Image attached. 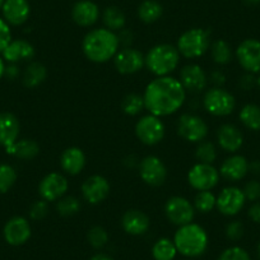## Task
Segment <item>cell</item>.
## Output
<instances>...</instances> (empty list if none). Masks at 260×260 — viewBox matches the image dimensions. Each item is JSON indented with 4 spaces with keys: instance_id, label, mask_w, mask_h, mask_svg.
<instances>
[{
    "instance_id": "1",
    "label": "cell",
    "mask_w": 260,
    "mask_h": 260,
    "mask_svg": "<svg viewBox=\"0 0 260 260\" xmlns=\"http://www.w3.org/2000/svg\"><path fill=\"white\" fill-rule=\"evenodd\" d=\"M144 107L154 116H167L176 112L185 101V88L179 79L158 77L147 86L143 94Z\"/></svg>"
},
{
    "instance_id": "2",
    "label": "cell",
    "mask_w": 260,
    "mask_h": 260,
    "mask_svg": "<svg viewBox=\"0 0 260 260\" xmlns=\"http://www.w3.org/2000/svg\"><path fill=\"white\" fill-rule=\"evenodd\" d=\"M119 45L117 35L107 28H97L86 35L82 49L91 61L106 62L117 54Z\"/></svg>"
},
{
    "instance_id": "3",
    "label": "cell",
    "mask_w": 260,
    "mask_h": 260,
    "mask_svg": "<svg viewBox=\"0 0 260 260\" xmlns=\"http://www.w3.org/2000/svg\"><path fill=\"white\" fill-rule=\"evenodd\" d=\"M177 252L187 257L201 256L208 247V235L197 223H187L176 231L174 237Z\"/></svg>"
},
{
    "instance_id": "4",
    "label": "cell",
    "mask_w": 260,
    "mask_h": 260,
    "mask_svg": "<svg viewBox=\"0 0 260 260\" xmlns=\"http://www.w3.org/2000/svg\"><path fill=\"white\" fill-rule=\"evenodd\" d=\"M180 52L169 44H161L152 47L146 56L147 68L158 77H166L177 68Z\"/></svg>"
},
{
    "instance_id": "5",
    "label": "cell",
    "mask_w": 260,
    "mask_h": 260,
    "mask_svg": "<svg viewBox=\"0 0 260 260\" xmlns=\"http://www.w3.org/2000/svg\"><path fill=\"white\" fill-rule=\"evenodd\" d=\"M211 45L209 32L202 28H191L184 32L177 41L180 54L187 59H195L206 54Z\"/></svg>"
},
{
    "instance_id": "6",
    "label": "cell",
    "mask_w": 260,
    "mask_h": 260,
    "mask_svg": "<svg viewBox=\"0 0 260 260\" xmlns=\"http://www.w3.org/2000/svg\"><path fill=\"white\" fill-rule=\"evenodd\" d=\"M203 105L207 111L214 116H227L232 114L236 102L235 97L230 92L216 87L207 91V93L204 94Z\"/></svg>"
},
{
    "instance_id": "7",
    "label": "cell",
    "mask_w": 260,
    "mask_h": 260,
    "mask_svg": "<svg viewBox=\"0 0 260 260\" xmlns=\"http://www.w3.org/2000/svg\"><path fill=\"white\" fill-rule=\"evenodd\" d=\"M189 184L198 191L212 190L219 181V171L208 164H197L187 174Z\"/></svg>"
},
{
    "instance_id": "8",
    "label": "cell",
    "mask_w": 260,
    "mask_h": 260,
    "mask_svg": "<svg viewBox=\"0 0 260 260\" xmlns=\"http://www.w3.org/2000/svg\"><path fill=\"white\" fill-rule=\"evenodd\" d=\"M136 134L142 143L154 146L164 139L165 125L158 116L147 115L137 122Z\"/></svg>"
},
{
    "instance_id": "9",
    "label": "cell",
    "mask_w": 260,
    "mask_h": 260,
    "mask_svg": "<svg viewBox=\"0 0 260 260\" xmlns=\"http://www.w3.org/2000/svg\"><path fill=\"white\" fill-rule=\"evenodd\" d=\"M177 133L185 141L199 143L208 134V126L202 117L197 116V115L185 114L179 119Z\"/></svg>"
},
{
    "instance_id": "10",
    "label": "cell",
    "mask_w": 260,
    "mask_h": 260,
    "mask_svg": "<svg viewBox=\"0 0 260 260\" xmlns=\"http://www.w3.org/2000/svg\"><path fill=\"white\" fill-rule=\"evenodd\" d=\"M165 213L170 222L181 227L191 223L195 216V208L187 199L182 197H172L167 201Z\"/></svg>"
},
{
    "instance_id": "11",
    "label": "cell",
    "mask_w": 260,
    "mask_h": 260,
    "mask_svg": "<svg viewBox=\"0 0 260 260\" xmlns=\"http://www.w3.org/2000/svg\"><path fill=\"white\" fill-rule=\"evenodd\" d=\"M236 57L247 73H260V41L247 39L239 45Z\"/></svg>"
},
{
    "instance_id": "12",
    "label": "cell",
    "mask_w": 260,
    "mask_h": 260,
    "mask_svg": "<svg viewBox=\"0 0 260 260\" xmlns=\"http://www.w3.org/2000/svg\"><path fill=\"white\" fill-rule=\"evenodd\" d=\"M244 191L239 187H224L217 198L216 207L224 216H236L245 206Z\"/></svg>"
},
{
    "instance_id": "13",
    "label": "cell",
    "mask_w": 260,
    "mask_h": 260,
    "mask_svg": "<svg viewBox=\"0 0 260 260\" xmlns=\"http://www.w3.org/2000/svg\"><path fill=\"white\" fill-rule=\"evenodd\" d=\"M68 187L69 184L67 177L57 172H51L41 180L39 191L44 201L55 202L64 197L65 192L68 191Z\"/></svg>"
},
{
    "instance_id": "14",
    "label": "cell",
    "mask_w": 260,
    "mask_h": 260,
    "mask_svg": "<svg viewBox=\"0 0 260 260\" xmlns=\"http://www.w3.org/2000/svg\"><path fill=\"white\" fill-rule=\"evenodd\" d=\"M142 180L151 186H161L166 181L167 169L164 162L156 156H148L141 162Z\"/></svg>"
},
{
    "instance_id": "15",
    "label": "cell",
    "mask_w": 260,
    "mask_h": 260,
    "mask_svg": "<svg viewBox=\"0 0 260 260\" xmlns=\"http://www.w3.org/2000/svg\"><path fill=\"white\" fill-rule=\"evenodd\" d=\"M146 57L136 49L125 47L115 55V67L121 74H134L143 68Z\"/></svg>"
},
{
    "instance_id": "16",
    "label": "cell",
    "mask_w": 260,
    "mask_h": 260,
    "mask_svg": "<svg viewBox=\"0 0 260 260\" xmlns=\"http://www.w3.org/2000/svg\"><path fill=\"white\" fill-rule=\"evenodd\" d=\"M4 239L12 246H21L31 237V226L23 217H13L4 226Z\"/></svg>"
},
{
    "instance_id": "17",
    "label": "cell",
    "mask_w": 260,
    "mask_h": 260,
    "mask_svg": "<svg viewBox=\"0 0 260 260\" xmlns=\"http://www.w3.org/2000/svg\"><path fill=\"white\" fill-rule=\"evenodd\" d=\"M109 192V181L100 175H93V176L88 177L82 185V195L89 204H100L107 198Z\"/></svg>"
},
{
    "instance_id": "18",
    "label": "cell",
    "mask_w": 260,
    "mask_h": 260,
    "mask_svg": "<svg viewBox=\"0 0 260 260\" xmlns=\"http://www.w3.org/2000/svg\"><path fill=\"white\" fill-rule=\"evenodd\" d=\"M180 82L185 91L198 93L206 88L207 76L199 65L189 64L185 65L180 72Z\"/></svg>"
},
{
    "instance_id": "19",
    "label": "cell",
    "mask_w": 260,
    "mask_h": 260,
    "mask_svg": "<svg viewBox=\"0 0 260 260\" xmlns=\"http://www.w3.org/2000/svg\"><path fill=\"white\" fill-rule=\"evenodd\" d=\"M2 11L7 23L12 26H21L28 19L31 8L27 0H4Z\"/></svg>"
},
{
    "instance_id": "20",
    "label": "cell",
    "mask_w": 260,
    "mask_h": 260,
    "mask_svg": "<svg viewBox=\"0 0 260 260\" xmlns=\"http://www.w3.org/2000/svg\"><path fill=\"white\" fill-rule=\"evenodd\" d=\"M19 129L21 125L16 115L11 112L0 114V146H3L6 151L18 141Z\"/></svg>"
},
{
    "instance_id": "21",
    "label": "cell",
    "mask_w": 260,
    "mask_h": 260,
    "mask_svg": "<svg viewBox=\"0 0 260 260\" xmlns=\"http://www.w3.org/2000/svg\"><path fill=\"white\" fill-rule=\"evenodd\" d=\"M121 226L124 231L133 236H141L149 230L151 221L148 216L138 209H129L121 218Z\"/></svg>"
},
{
    "instance_id": "22",
    "label": "cell",
    "mask_w": 260,
    "mask_h": 260,
    "mask_svg": "<svg viewBox=\"0 0 260 260\" xmlns=\"http://www.w3.org/2000/svg\"><path fill=\"white\" fill-rule=\"evenodd\" d=\"M99 7L91 0H81L74 4L72 9V18L78 26L89 27L93 26L99 21Z\"/></svg>"
},
{
    "instance_id": "23",
    "label": "cell",
    "mask_w": 260,
    "mask_h": 260,
    "mask_svg": "<svg viewBox=\"0 0 260 260\" xmlns=\"http://www.w3.org/2000/svg\"><path fill=\"white\" fill-rule=\"evenodd\" d=\"M217 139L222 149L226 152H237L244 143V136L239 127L232 124H224L218 129Z\"/></svg>"
},
{
    "instance_id": "24",
    "label": "cell",
    "mask_w": 260,
    "mask_h": 260,
    "mask_svg": "<svg viewBox=\"0 0 260 260\" xmlns=\"http://www.w3.org/2000/svg\"><path fill=\"white\" fill-rule=\"evenodd\" d=\"M249 171V164L244 156H232L222 164L219 175L230 181H239L244 179Z\"/></svg>"
},
{
    "instance_id": "25",
    "label": "cell",
    "mask_w": 260,
    "mask_h": 260,
    "mask_svg": "<svg viewBox=\"0 0 260 260\" xmlns=\"http://www.w3.org/2000/svg\"><path fill=\"white\" fill-rule=\"evenodd\" d=\"M35 56V47L24 40H14L3 51V57L7 61L16 64L19 61L31 60Z\"/></svg>"
},
{
    "instance_id": "26",
    "label": "cell",
    "mask_w": 260,
    "mask_h": 260,
    "mask_svg": "<svg viewBox=\"0 0 260 260\" xmlns=\"http://www.w3.org/2000/svg\"><path fill=\"white\" fill-rule=\"evenodd\" d=\"M61 169L69 175H78L86 166V156L83 151L77 147L65 149L60 157Z\"/></svg>"
},
{
    "instance_id": "27",
    "label": "cell",
    "mask_w": 260,
    "mask_h": 260,
    "mask_svg": "<svg viewBox=\"0 0 260 260\" xmlns=\"http://www.w3.org/2000/svg\"><path fill=\"white\" fill-rule=\"evenodd\" d=\"M40 147L32 139H22L17 141L11 148L7 149V153L16 156L21 159H32L39 154Z\"/></svg>"
},
{
    "instance_id": "28",
    "label": "cell",
    "mask_w": 260,
    "mask_h": 260,
    "mask_svg": "<svg viewBox=\"0 0 260 260\" xmlns=\"http://www.w3.org/2000/svg\"><path fill=\"white\" fill-rule=\"evenodd\" d=\"M47 71L41 62H31L23 74V84L28 88L40 86L46 79Z\"/></svg>"
},
{
    "instance_id": "29",
    "label": "cell",
    "mask_w": 260,
    "mask_h": 260,
    "mask_svg": "<svg viewBox=\"0 0 260 260\" xmlns=\"http://www.w3.org/2000/svg\"><path fill=\"white\" fill-rule=\"evenodd\" d=\"M164 13V8L156 0H144L138 8V16L144 23H153L158 21Z\"/></svg>"
},
{
    "instance_id": "30",
    "label": "cell",
    "mask_w": 260,
    "mask_h": 260,
    "mask_svg": "<svg viewBox=\"0 0 260 260\" xmlns=\"http://www.w3.org/2000/svg\"><path fill=\"white\" fill-rule=\"evenodd\" d=\"M177 254L175 242L170 239H159L152 247L154 260H174Z\"/></svg>"
},
{
    "instance_id": "31",
    "label": "cell",
    "mask_w": 260,
    "mask_h": 260,
    "mask_svg": "<svg viewBox=\"0 0 260 260\" xmlns=\"http://www.w3.org/2000/svg\"><path fill=\"white\" fill-rule=\"evenodd\" d=\"M240 120L250 130H260V106L249 104L240 111Z\"/></svg>"
},
{
    "instance_id": "32",
    "label": "cell",
    "mask_w": 260,
    "mask_h": 260,
    "mask_svg": "<svg viewBox=\"0 0 260 260\" xmlns=\"http://www.w3.org/2000/svg\"><path fill=\"white\" fill-rule=\"evenodd\" d=\"M104 23L110 31H119L125 26V14L117 7H109L104 12Z\"/></svg>"
},
{
    "instance_id": "33",
    "label": "cell",
    "mask_w": 260,
    "mask_h": 260,
    "mask_svg": "<svg viewBox=\"0 0 260 260\" xmlns=\"http://www.w3.org/2000/svg\"><path fill=\"white\" fill-rule=\"evenodd\" d=\"M217 198L209 190L207 191H199L194 198V208L202 213H208L216 207Z\"/></svg>"
},
{
    "instance_id": "34",
    "label": "cell",
    "mask_w": 260,
    "mask_h": 260,
    "mask_svg": "<svg viewBox=\"0 0 260 260\" xmlns=\"http://www.w3.org/2000/svg\"><path fill=\"white\" fill-rule=\"evenodd\" d=\"M212 57L217 64L224 65L231 61L232 51L230 45L223 40H218L212 45Z\"/></svg>"
},
{
    "instance_id": "35",
    "label": "cell",
    "mask_w": 260,
    "mask_h": 260,
    "mask_svg": "<svg viewBox=\"0 0 260 260\" xmlns=\"http://www.w3.org/2000/svg\"><path fill=\"white\" fill-rule=\"evenodd\" d=\"M195 157L199 161V164L212 165L217 158L216 147L211 142H199V146L195 152Z\"/></svg>"
},
{
    "instance_id": "36",
    "label": "cell",
    "mask_w": 260,
    "mask_h": 260,
    "mask_svg": "<svg viewBox=\"0 0 260 260\" xmlns=\"http://www.w3.org/2000/svg\"><path fill=\"white\" fill-rule=\"evenodd\" d=\"M121 107L126 115H130V116L138 115L139 112L144 109L143 96H139V94L136 93L127 94V96L122 100Z\"/></svg>"
},
{
    "instance_id": "37",
    "label": "cell",
    "mask_w": 260,
    "mask_h": 260,
    "mask_svg": "<svg viewBox=\"0 0 260 260\" xmlns=\"http://www.w3.org/2000/svg\"><path fill=\"white\" fill-rule=\"evenodd\" d=\"M17 180V172L11 165H0V192H8Z\"/></svg>"
},
{
    "instance_id": "38",
    "label": "cell",
    "mask_w": 260,
    "mask_h": 260,
    "mask_svg": "<svg viewBox=\"0 0 260 260\" xmlns=\"http://www.w3.org/2000/svg\"><path fill=\"white\" fill-rule=\"evenodd\" d=\"M56 209L59 214L64 217H69L76 214L81 209V203L77 198L74 197H64L60 198L59 202L56 203Z\"/></svg>"
},
{
    "instance_id": "39",
    "label": "cell",
    "mask_w": 260,
    "mask_h": 260,
    "mask_svg": "<svg viewBox=\"0 0 260 260\" xmlns=\"http://www.w3.org/2000/svg\"><path fill=\"white\" fill-rule=\"evenodd\" d=\"M87 239H88V242L94 249H101L109 241V234H107V231L104 227L96 226L89 230Z\"/></svg>"
},
{
    "instance_id": "40",
    "label": "cell",
    "mask_w": 260,
    "mask_h": 260,
    "mask_svg": "<svg viewBox=\"0 0 260 260\" xmlns=\"http://www.w3.org/2000/svg\"><path fill=\"white\" fill-rule=\"evenodd\" d=\"M218 260H250V255L242 247L232 246L219 255Z\"/></svg>"
},
{
    "instance_id": "41",
    "label": "cell",
    "mask_w": 260,
    "mask_h": 260,
    "mask_svg": "<svg viewBox=\"0 0 260 260\" xmlns=\"http://www.w3.org/2000/svg\"><path fill=\"white\" fill-rule=\"evenodd\" d=\"M12 41V32L9 24L0 18V52H3Z\"/></svg>"
},
{
    "instance_id": "42",
    "label": "cell",
    "mask_w": 260,
    "mask_h": 260,
    "mask_svg": "<svg viewBox=\"0 0 260 260\" xmlns=\"http://www.w3.org/2000/svg\"><path fill=\"white\" fill-rule=\"evenodd\" d=\"M47 212H49V206H47L46 201H39L31 207V211H29V216H31L32 219L35 221H39V219H42L46 217Z\"/></svg>"
},
{
    "instance_id": "43",
    "label": "cell",
    "mask_w": 260,
    "mask_h": 260,
    "mask_svg": "<svg viewBox=\"0 0 260 260\" xmlns=\"http://www.w3.org/2000/svg\"><path fill=\"white\" fill-rule=\"evenodd\" d=\"M242 191H244V195L246 199H249L251 202L257 201V199H260V182L255 181V180L249 181L245 185Z\"/></svg>"
},
{
    "instance_id": "44",
    "label": "cell",
    "mask_w": 260,
    "mask_h": 260,
    "mask_svg": "<svg viewBox=\"0 0 260 260\" xmlns=\"http://www.w3.org/2000/svg\"><path fill=\"white\" fill-rule=\"evenodd\" d=\"M226 235L230 240H240L244 235V224L240 221H234L230 222L226 227Z\"/></svg>"
},
{
    "instance_id": "45",
    "label": "cell",
    "mask_w": 260,
    "mask_h": 260,
    "mask_svg": "<svg viewBox=\"0 0 260 260\" xmlns=\"http://www.w3.org/2000/svg\"><path fill=\"white\" fill-rule=\"evenodd\" d=\"M249 217L256 223H260V202H255L249 209Z\"/></svg>"
},
{
    "instance_id": "46",
    "label": "cell",
    "mask_w": 260,
    "mask_h": 260,
    "mask_svg": "<svg viewBox=\"0 0 260 260\" xmlns=\"http://www.w3.org/2000/svg\"><path fill=\"white\" fill-rule=\"evenodd\" d=\"M241 86L244 89H250L252 86H254V78L252 76L247 74V76L242 77L241 78Z\"/></svg>"
},
{
    "instance_id": "47",
    "label": "cell",
    "mask_w": 260,
    "mask_h": 260,
    "mask_svg": "<svg viewBox=\"0 0 260 260\" xmlns=\"http://www.w3.org/2000/svg\"><path fill=\"white\" fill-rule=\"evenodd\" d=\"M6 74L9 78H16L18 76V68H17L16 65H11V67L6 68Z\"/></svg>"
},
{
    "instance_id": "48",
    "label": "cell",
    "mask_w": 260,
    "mask_h": 260,
    "mask_svg": "<svg viewBox=\"0 0 260 260\" xmlns=\"http://www.w3.org/2000/svg\"><path fill=\"white\" fill-rule=\"evenodd\" d=\"M212 79H213L214 83H217V84L224 83V76L221 73V72H214V73L212 74Z\"/></svg>"
},
{
    "instance_id": "49",
    "label": "cell",
    "mask_w": 260,
    "mask_h": 260,
    "mask_svg": "<svg viewBox=\"0 0 260 260\" xmlns=\"http://www.w3.org/2000/svg\"><path fill=\"white\" fill-rule=\"evenodd\" d=\"M89 260H114V259L106 254H96V255H93V256H92Z\"/></svg>"
},
{
    "instance_id": "50",
    "label": "cell",
    "mask_w": 260,
    "mask_h": 260,
    "mask_svg": "<svg viewBox=\"0 0 260 260\" xmlns=\"http://www.w3.org/2000/svg\"><path fill=\"white\" fill-rule=\"evenodd\" d=\"M4 74H6V65H4L3 59L0 57V79L3 78Z\"/></svg>"
},
{
    "instance_id": "51",
    "label": "cell",
    "mask_w": 260,
    "mask_h": 260,
    "mask_svg": "<svg viewBox=\"0 0 260 260\" xmlns=\"http://www.w3.org/2000/svg\"><path fill=\"white\" fill-rule=\"evenodd\" d=\"M244 3L247 6H257L260 4V0H244Z\"/></svg>"
},
{
    "instance_id": "52",
    "label": "cell",
    "mask_w": 260,
    "mask_h": 260,
    "mask_svg": "<svg viewBox=\"0 0 260 260\" xmlns=\"http://www.w3.org/2000/svg\"><path fill=\"white\" fill-rule=\"evenodd\" d=\"M257 255H259V257H260V241H259V244H257Z\"/></svg>"
},
{
    "instance_id": "53",
    "label": "cell",
    "mask_w": 260,
    "mask_h": 260,
    "mask_svg": "<svg viewBox=\"0 0 260 260\" xmlns=\"http://www.w3.org/2000/svg\"><path fill=\"white\" fill-rule=\"evenodd\" d=\"M256 83H257V86H259V88H260V74H259V77H257V79H256Z\"/></svg>"
},
{
    "instance_id": "54",
    "label": "cell",
    "mask_w": 260,
    "mask_h": 260,
    "mask_svg": "<svg viewBox=\"0 0 260 260\" xmlns=\"http://www.w3.org/2000/svg\"><path fill=\"white\" fill-rule=\"evenodd\" d=\"M3 4H4V0H0V8L3 7Z\"/></svg>"
}]
</instances>
